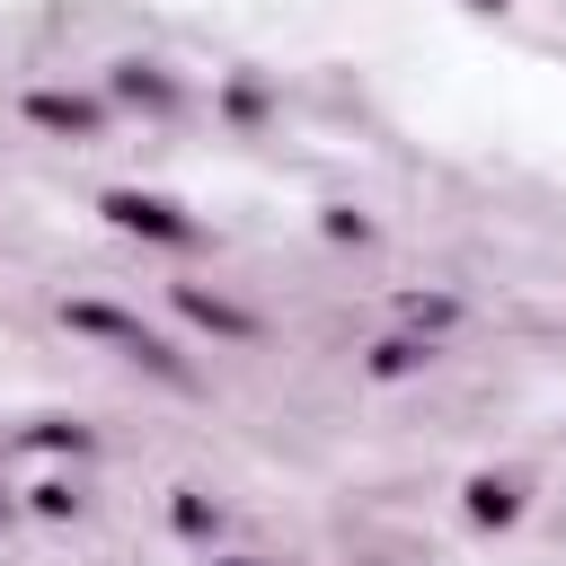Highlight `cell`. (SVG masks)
I'll use <instances>...</instances> for the list:
<instances>
[{"label": "cell", "instance_id": "6da1fadb", "mask_svg": "<svg viewBox=\"0 0 566 566\" xmlns=\"http://www.w3.org/2000/svg\"><path fill=\"white\" fill-rule=\"evenodd\" d=\"M71 327H80V336H106V345H124L133 363H150V371H168V380H186V363L168 354V336H150V327H133V318H115L106 301H71Z\"/></svg>", "mask_w": 566, "mask_h": 566}, {"label": "cell", "instance_id": "7a4b0ae2", "mask_svg": "<svg viewBox=\"0 0 566 566\" xmlns=\"http://www.w3.org/2000/svg\"><path fill=\"white\" fill-rule=\"evenodd\" d=\"M106 221L150 230V239H195V221H186L177 203H159V195H106Z\"/></svg>", "mask_w": 566, "mask_h": 566}, {"label": "cell", "instance_id": "3957f363", "mask_svg": "<svg viewBox=\"0 0 566 566\" xmlns=\"http://www.w3.org/2000/svg\"><path fill=\"white\" fill-rule=\"evenodd\" d=\"M177 310H186V318H203V327H221V336H256V318H248V310H230V301H212V292H195V283H177Z\"/></svg>", "mask_w": 566, "mask_h": 566}, {"label": "cell", "instance_id": "277c9868", "mask_svg": "<svg viewBox=\"0 0 566 566\" xmlns=\"http://www.w3.org/2000/svg\"><path fill=\"white\" fill-rule=\"evenodd\" d=\"M469 513H478V522H513V513H522V486H513V478H469Z\"/></svg>", "mask_w": 566, "mask_h": 566}, {"label": "cell", "instance_id": "5b68a950", "mask_svg": "<svg viewBox=\"0 0 566 566\" xmlns=\"http://www.w3.org/2000/svg\"><path fill=\"white\" fill-rule=\"evenodd\" d=\"M35 124H62V133H97V106L88 97H27Z\"/></svg>", "mask_w": 566, "mask_h": 566}, {"label": "cell", "instance_id": "8992f818", "mask_svg": "<svg viewBox=\"0 0 566 566\" xmlns=\"http://www.w3.org/2000/svg\"><path fill=\"white\" fill-rule=\"evenodd\" d=\"M416 363H433V345H416V336H380V345H371V380H398V371H416Z\"/></svg>", "mask_w": 566, "mask_h": 566}, {"label": "cell", "instance_id": "52a82bcc", "mask_svg": "<svg viewBox=\"0 0 566 566\" xmlns=\"http://www.w3.org/2000/svg\"><path fill=\"white\" fill-rule=\"evenodd\" d=\"M221 566H256V557H221Z\"/></svg>", "mask_w": 566, "mask_h": 566}, {"label": "cell", "instance_id": "ba28073f", "mask_svg": "<svg viewBox=\"0 0 566 566\" xmlns=\"http://www.w3.org/2000/svg\"><path fill=\"white\" fill-rule=\"evenodd\" d=\"M478 9H504V0H478Z\"/></svg>", "mask_w": 566, "mask_h": 566}]
</instances>
